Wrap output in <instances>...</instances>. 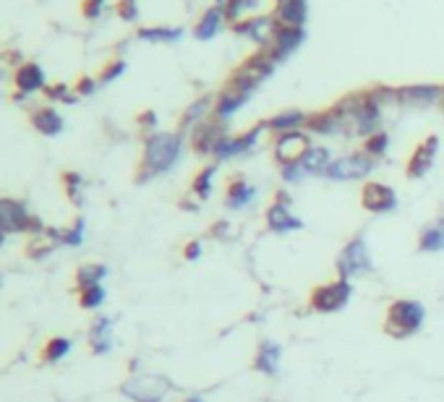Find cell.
I'll return each mask as SVG.
<instances>
[{
  "mask_svg": "<svg viewBox=\"0 0 444 402\" xmlns=\"http://www.w3.org/2000/svg\"><path fill=\"white\" fill-rule=\"evenodd\" d=\"M178 154H181V139L173 134H157L146 141V165L152 167L154 173H162L168 167L176 165Z\"/></svg>",
  "mask_w": 444,
  "mask_h": 402,
  "instance_id": "cell-1",
  "label": "cell"
},
{
  "mask_svg": "<svg viewBox=\"0 0 444 402\" xmlns=\"http://www.w3.org/2000/svg\"><path fill=\"white\" fill-rule=\"evenodd\" d=\"M387 324H390V332L398 334V337H405V334L415 332L423 324V306L415 303V301H398V303H392Z\"/></svg>",
  "mask_w": 444,
  "mask_h": 402,
  "instance_id": "cell-2",
  "label": "cell"
},
{
  "mask_svg": "<svg viewBox=\"0 0 444 402\" xmlns=\"http://www.w3.org/2000/svg\"><path fill=\"white\" fill-rule=\"evenodd\" d=\"M170 384L160 376H133L123 384V395H128L136 402H160L168 395Z\"/></svg>",
  "mask_w": 444,
  "mask_h": 402,
  "instance_id": "cell-3",
  "label": "cell"
},
{
  "mask_svg": "<svg viewBox=\"0 0 444 402\" xmlns=\"http://www.w3.org/2000/svg\"><path fill=\"white\" fill-rule=\"evenodd\" d=\"M337 269L343 274V280L348 277H358V274L368 272L371 269V258H368V251H366V243L360 241H353L348 248L340 253V261H337Z\"/></svg>",
  "mask_w": 444,
  "mask_h": 402,
  "instance_id": "cell-4",
  "label": "cell"
},
{
  "mask_svg": "<svg viewBox=\"0 0 444 402\" xmlns=\"http://www.w3.org/2000/svg\"><path fill=\"white\" fill-rule=\"evenodd\" d=\"M348 298H350V285H348V280H340L316 290L311 296V306L319 311H337L348 303Z\"/></svg>",
  "mask_w": 444,
  "mask_h": 402,
  "instance_id": "cell-5",
  "label": "cell"
},
{
  "mask_svg": "<svg viewBox=\"0 0 444 402\" xmlns=\"http://www.w3.org/2000/svg\"><path fill=\"white\" fill-rule=\"evenodd\" d=\"M371 167L374 162L368 160L366 154H353V157H343V160H335L330 167H327V173L330 178L335 181H353V178H363V175L371 173Z\"/></svg>",
  "mask_w": 444,
  "mask_h": 402,
  "instance_id": "cell-6",
  "label": "cell"
},
{
  "mask_svg": "<svg viewBox=\"0 0 444 402\" xmlns=\"http://www.w3.org/2000/svg\"><path fill=\"white\" fill-rule=\"evenodd\" d=\"M275 152H277V157L283 162H298V160H303L308 154V141H306V136H301V134H285L280 141H277V146H275Z\"/></svg>",
  "mask_w": 444,
  "mask_h": 402,
  "instance_id": "cell-7",
  "label": "cell"
},
{
  "mask_svg": "<svg viewBox=\"0 0 444 402\" xmlns=\"http://www.w3.org/2000/svg\"><path fill=\"white\" fill-rule=\"evenodd\" d=\"M363 204H366V209H371V212H390V209H395L398 199H395L392 189H387L382 183H371V186H366V191H363Z\"/></svg>",
  "mask_w": 444,
  "mask_h": 402,
  "instance_id": "cell-8",
  "label": "cell"
},
{
  "mask_svg": "<svg viewBox=\"0 0 444 402\" xmlns=\"http://www.w3.org/2000/svg\"><path fill=\"white\" fill-rule=\"evenodd\" d=\"M0 212H3V230H6V233L24 230V225H26V214H24V206L21 204H14V201H3Z\"/></svg>",
  "mask_w": 444,
  "mask_h": 402,
  "instance_id": "cell-9",
  "label": "cell"
},
{
  "mask_svg": "<svg viewBox=\"0 0 444 402\" xmlns=\"http://www.w3.org/2000/svg\"><path fill=\"white\" fill-rule=\"evenodd\" d=\"M267 217H269V228L277 230V233H288V230H293V228H301V222L285 209V204H275L269 209Z\"/></svg>",
  "mask_w": 444,
  "mask_h": 402,
  "instance_id": "cell-10",
  "label": "cell"
},
{
  "mask_svg": "<svg viewBox=\"0 0 444 402\" xmlns=\"http://www.w3.org/2000/svg\"><path fill=\"white\" fill-rule=\"evenodd\" d=\"M301 165H303V170H306V173H327V167L332 165L330 152H327V149H322V146L308 149V154L303 157V160H301Z\"/></svg>",
  "mask_w": 444,
  "mask_h": 402,
  "instance_id": "cell-11",
  "label": "cell"
},
{
  "mask_svg": "<svg viewBox=\"0 0 444 402\" xmlns=\"http://www.w3.org/2000/svg\"><path fill=\"white\" fill-rule=\"evenodd\" d=\"M89 340H92L94 353H105V350H110V319H97L94 321Z\"/></svg>",
  "mask_w": 444,
  "mask_h": 402,
  "instance_id": "cell-12",
  "label": "cell"
},
{
  "mask_svg": "<svg viewBox=\"0 0 444 402\" xmlns=\"http://www.w3.org/2000/svg\"><path fill=\"white\" fill-rule=\"evenodd\" d=\"M277 358H280V348H277L275 342H264L259 350V358H256V368L264 373H275Z\"/></svg>",
  "mask_w": 444,
  "mask_h": 402,
  "instance_id": "cell-13",
  "label": "cell"
},
{
  "mask_svg": "<svg viewBox=\"0 0 444 402\" xmlns=\"http://www.w3.org/2000/svg\"><path fill=\"white\" fill-rule=\"evenodd\" d=\"M421 248L423 251H442L444 248V220H439L437 225H431V228L423 230Z\"/></svg>",
  "mask_w": 444,
  "mask_h": 402,
  "instance_id": "cell-14",
  "label": "cell"
},
{
  "mask_svg": "<svg viewBox=\"0 0 444 402\" xmlns=\"http://www.w3.org/2000/svg\"><path fill=\"white\" fill-rule=\"evenodd\" d=\"M434 149H437V139H429V141H426V146H421V149L415 152L413 165H410V175H423L426 170H429Z\"/></svg>",
  "mask_w": 444,
  "mask_h": 402,
  "instance_id": "cell-15",
  "label": "cell"
},
{
  "mask_svg": "<svg viewBox=\"0 0 444 402\" xmlns=\"http://www.w3.org/2000/svg\"><path fill=\"white\" fill-rule=\"evenodd\" d=\"M105 274H108V269H105L102 264H84L81 269H79L76 277H79V285L86 290V288H94Z\"/></svg>",
  "mask_w": 444,
  "mask_h": 402,
  "instance_id": "cell-16",
  "label": "cell"
},
{
  "mask_svg": "<svg viewBox=\"0 0 444 402\" xmlns=\"http://www.w3.org/2000/svg\"><path fill=\"white\" fill-rule=\"evenodd\" d=\"M251 196H253V189L251 186H246L243 181H236L228 189V204L230 206H243Z\"/></svg>",
  "mask_w": 444,
  "mask_h": 402,
  "instance_id": "cell-17",
  "label": "cell"
},
{
  "mask_svg": "<svg viewBox=\"0 0 444 402\" xmlns=\"http://www.w3.org/2000/svg\"><path fill=\"white\" fill-rule=\"evenodd\" d=\"M34 123H37L39 131H45V134H50V136H53V134H58V131L63 129V121L53 113V110H42V113H37Z\"/></svg>",
  "mask_w": 444,
  "mask_h": 402,
  "instance_id": "cell-18",
  "label": "cell"
},
{
  "mask_svg": "<svg viewBox=\"0 0 444 402\" xmlns=\"http://www.w3.org/2000/svg\"><path fill=\"white\" fill-rule=\"evenodd\" d=\"M45 81V76H42V71L37 69V66H26L24 71H19V86L26 91L37 89L39 84Z\"/></svg>",
  "mask_w": 444,
  "mask_h": 402,
  "instance_id": "cell-19",
  "label": "cell"
},
{
  "mask_svg": "<svg viewBox=\"0 0 444 402\" xmlns=\"http://www.w3.org/2000/svg\"><path fill=\"white\" fill-rule=\"evenodd\" d=\"M71 350V342L63 340V337H55V340H50V345L45 348V361H61L66 353Z\"/></svg>",
  "mask_w": 444,
  "mask_h": 402,
  "instance_id": "cell-20",
  "label": "cell"
},
{
  "mask_svg": "<svg viewBox=\"0 0 444 402\" xmlns=\"http://www.w3.org/2000/svg\"><path fill=\"white\" fill-rule=\"evenodd\" d=\"M379 126V113H376L374 107H363L358 113V131L360 134H368V131H374Z\"/></svg>",
  "mask_w": 444,
  "mask_h": 402,
  "instance_id": "cell-21",
  "label": "cell"
},
{
  "mask_svg": "<svg viewBox=\"0 0 444 402\" xmlns=\"http://www.w3.org/2000/svg\"><path fill=\"white\" fill-rule=\"evenodd\" d=\"M102 301H105V290H102L100 285L86 288L84 293H81V306H84V308H97Z\"/></svg>",
  "mask_w": 444,
  "mask_h": 402,
  "instance_id": "cell-22",
  "label": "cell"
},
{
  "mask_svg": "<svg viewBox=\"0 0 444 402\" xmlns=\"http://www.w3.org/2000/svg\"><path fill=\"white\" fill-rule=\"evenodd\" d=\"M217 19H220V14H217V11H212V14L204 16V21H201V26L196 29V34H199L201 39L212 37V34H215V29H217Z\"/></svg>",
  "mask_w": 444,
  "mask_h": 402,
  "instance_id": "cell-23",
  "label": "cell"
},
{
  "mask_svg": "<svg viewBox=\"0 0 444 402\" xmlns=\"http://www.w3.org/2000/svg\"><path fill=\"white\" fill-rule=\"evenodd\" d=\"M303 121V115L301 113H285L283 118H275L272 121V129H288V126H296V123Z\"/></svg>",
  "mask_w": 444,
  "mask_h": 402,
  "instance_id": "cell-24",
  "label": "cell"
},
{
  "mask_svg": "<svg viewBox=\"0 0 444 402\" xmlns=\"http://www.w3.org/2000/svg\"><path fill=\"white\" fill-rule=\"evenodd\" d=\"M81 233H84V222H79L76 228L71 230L69 236H63V238H66V243H71V246H79V243H81Z\"/></svg>",
  "mask_w": 444,
  "mask_h": 402,
  "instance_id": "cell-25",
  "label": "cell"
},
{
  "mask_svg": "<svg viewBox=\"0 0 444 402\" xmlns=\"http://www.w3.org/2000/svg\"><path fill=\"white\" fill-rule=\"evenodd\" d=\"M384 146H387V139L384 136L371 139V141H368V149H371V152H384Z\"/></svg>",
  "mask_w": 444,
  "mask_h": 402,
  "instance_id": "cell-26",
  "label": "cell"
},
{
  "mask_svg": "<svg viewBox=\"0 0 444 402\" xmlns=\"http://www.w3.org/2000/svg\"><path fill=\"white\" fill-rule=\"evenodd\" d=\"M199 246H191V251H188V248H186V256H188V258H196V256H199Z\"/></svg>",
  "mask_w": 444,
  "mask_h": 402,
  "instance_id": "cell-27",
  "label": "cell"
},
{
  "mask_svg": "<svg viewBox=\"0 0 444 402\" xmlns=\"http://www.w3.org/2000/svg\"><path fill=\"white\" fill-rule=\"evenodd\" d=\"M186 402H201L199 397H191V400H186Z\"/></svg>",
  "mask_w": 444,
  "mask_h": 402,
  "instance_id": "cell-28",
  "label": "cell"
}]
</instances>
